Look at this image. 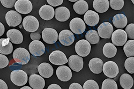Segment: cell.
<instances>
[{
  "mask_svg": "<svg viewBox=\"0 0 134 89\" xmlns=\"http://www.w3.org/2000/svg\"><path fill=\"white\" fill-rule=\"evenodd\" d=\"M5 20L10 27H16L21 23L22 17L16 11L10 10L5 15Z\"/></svg>",
  "mask_w": 134,
  "mask_h": 89,
  "instance_id": "obj_6",
  "label": "cell"
},
{
  "mask_svg": "<svg viewBox=\"0 0 134 89\" xmlns=\"http://www.w3.org/2000/svg\"><path fill=\"white\" fill-rule=\"evenodd\" d=\"M47 89H62L61 87H60V86H59L58 84H52L51 85H50Z\"/></svg>",
  "mask_w": 134,
  "mask_h": 89,
  "instance_id": "obj_43",
  "label": "cell"
},
{
  "mask_svg": "<svg viewBox=\"0 0 134 89\" xmlns=\"http://www.w3.org/2000/svg\"><path fill=\"white\" fill-rule=\"evenodd\" d=\"M128 23L127 17L122 14H116L113 17V23L115 27L118 29H124L125 27Z\"/></svg>",
  "mask_w": 134,
  "mask_h": 89,
  "instance_id": "obj_26",
  "label": "cell"
},
{
  "mask_svg": "<svg viewBox=\"0 0 134 89\" xmlns=\"http://www.w3.org/2000/svg\"><path fill=\"white\" fill-rule=\"evenodd\" d=\"M58 38L62 44L65 46H69L74 43L75 38L71 31L68 30H64L60 32Z\"/></svg>",
  "mask_w": 134,
  "mask_h": 89,
  "instance_id": "obj_14",
  "label": "cell"
},
{
  "mask_svg": "<svg viewBox=\"0 0 134 89\" xmlns=\"http://www.w3.org/2000/svg\"><path fill=\"white\" fill-rule=\"evenodd\" d=\"M103 65V61L98 58L92 59L89 61L88 63V66L90 70L96 74H99L102 73Z\"/></svg>",
  "mask_w": 134,
  "mask_h": 89,
  "instance_id": "obj_23",
  "label": "cell"
},
{
  "mask_svg": "<svg viewBox=\"0 0 134 89\" xmlns=\"http://www.w3.org/2000/svg\"><path fill=\"white\" fill-rule=\"evenodd\" d=\"M14 7L17 13L24 15L30 13L33 9L32 4L29 0H18Z\"/></svg>",
  "mask_w": 134,
  "mask_h": 89,
  "instance_id": "obj_12",
  "label": "cell"
},
{
  "mask_svg": "<svg viewBox=\"0 0 134 89\" xmlns=\"http://www.w3.org/2000/svg\"><path fill=\"white\" fill-rule=\"evenodd\" d=\"M109 3L113 9L119 10L124 7L125 2L124 0H110L109 1Z\"/></svg>",
  "mask_w": 134,
  "mask_h": 89,
  "instance_id": "obj_33",
  "label": "cell"
},
{
  "mask_svg": "<svg viewBox=\"0 0 134 89\" xmlns=\"http://www.w3.org/2000/svg\"><path fill=\"white\" fill-rule=\"evenodd\" d=\"M125 32L129 38L133 40L134 39V24L131 23L127 26Z\"/></svg>",
  "mask_w": 134,
  "mask_h": 89,
  "instance_id": "obj_36",
  "label": "cell"
},
{
  "mask_svg": "<svg viewBox=\"0 0 134 89\" xmlns=\"http://www.w3.org/2000/svg\"><path fill=\"white\" fill-rule=\"evenodd\" d=\"M23 26L27 32H35L39 27V21L37 18L33 16H27L24 17L23 20Z\"/></svg>",
  "mask_w": 134,
  "mask_h": 89,
  "instance_id": "obj_3",
  "label": "cell"
},
{
  "mask_svg": "<svg viewBox=\"0 0 134 89\" xmlns=\"http://www.w3.org/2000/svg\"><path fill=\"white\" fill-rule=\"evenodd\" d=\"M9 61L5 55L0 54V69L5 68L9 64Z\"/></svg>",
  "mask_w": 134,
  "mask_h": 89,
  "instance_id": "obj_37",
  "label": "cell"
},
{
  "mask_svg": "<svg viewBox=\"0 0 134 89\" xmlns=\"http://www.w3.org/2000/svg\"><path fill=\"white\" fill-rule=\"evenodd\" d=\"M84 20L87 25L95 26L99 21V16L93 10H88L84 14Z\"/></svg>",
  "mask_w": 134,
  "mask_h": 89,
  "instance_id": "obj_18",
  "label": "cell"
},
{
  "mask_svg": "<svg viewBox=\"0 0 134 89\" xmlns=\"http://www.w3.org/2000/svg\"><path fill=\"white\" fill-rule=\"evenodd\" d=\"M20 89H32V88L31 87L28 86H25L21 87Z\"/></svg>",
  "mask_w": 134,
  "mask_h": 89,
  "instance_id": "obj_45",
  "label": "cell"
},
{
  "mask_svg": "<svg viewBox=\"0 0 134 89\" xmlns=\"http://www.w3.org/2000/svg\"><path fill=\"white\" fill-rule=\"evenodd\" d=\"M10 80L15 85L18 86L25 85L28 80L27 74L22 70H15L11 73Z\"/></svg>",
  "mask_w": 134,
  "mask_h": 89,
  "instance_id": "obj_1",
  "label": "cell"
},
{
  "mask_svg": "<svg viewBox=\"0 0 134 89\" xmlns=\"http://www.w3.org/2000/svg\"><path fill=\"white\" fill-rule=\"evenodd\" d=\"M43 40L48 44H53L57 41L58 33L55 29L52 28H45L42 31Z\"/></svg>",
  "mask_w": 134,
  "mask_h": 89,
  "instance_id": "obj_11",
  "label": "cell"
},
{
  "mask_svg": "<svg viewBox=\"0 0 134 89\" xmlns=\"http://www.w3.org/2000/svg\"><path fill=\"white\" fill-rule=\"evenodd\" d=\"M30 53L34 57H40L45 52V46L41 41L34 40L32 41L29 46Z\"/></svg>",
  "mask_w": 134,
  "mask_h": 89,
  "instance_id": "obj_9",
  "label": "cell"
},
{
  "mask_svg": "<svg viewBox=\"0 0 134 89\" xmlns=\"http://www.w3.org/2000/svg\"><path fill=\"white\" fill-rule=\"evenodd\" d=\"M38 70L41 77L46 79L52 77L53 75L54 69L53 66L49 63L43 62L38 66Z\"/></svg>",
  "mask_w": 134,
  "mask_h": 89,
  "instance_id": "obj_22",
  "label": "cell"
},
{
  "mask_svg": "<svg viewBox=\"0 0 134 89\" xmlns=\"http://www.w3.org/2000/svg\"><path fill=\"white\" fill-rule=\"evenodd\" d=\"M56 74L59 80L62 82L69 81L72 77L71 69L66 65H62L58 67L56 71Z\"/></svg>",
  "mask_w": 134,
  "mask_h": 89,
  "instance_id": "obj_16",
  "label": "cell"
},
{
  "mask_svg": "<svg viewBox=\"0 0 134 89\" xmlns=\"http://www.w3.org/2000/svg\"><path fill=\"white\" fill-rule=\"evenodd\" d=\"M70 29L76 35H81L86 30V25L84 21L80 18H73L70 22Z\"/></svg>",
  "mask_w": 134,
  "mask_h": 89,
  "instance_id": "obj_10",
  "label": "cell"
},
{
  "mask_svg": "<svg viewBox=\"0 0 134 89\" xmlns=\"http://www.w3.org/2000/svg\"><path fill=\"white\" fill-rule=\"evenodd\" d=\"M68 60L69 67L73 71L78 73L83 69L84 62L82 57L77 55H72L69 58Z\"/></svg>",
  "mask_w": 134,
  "mask_h": 89,
  "instance_id": "obj_15",
  "label": "cell"
},
{
  "mask_svg": "<svg viewBox=\"0 0 134 89\" xmlns=\"http://www.w3.org/2000/svg\"><path fill=\"white\" fill-rule=\"evenodd\" d=\"M85 38L90 44H96L99 42L100 38L97 31L94 30H90L87 32L85 35Z\"/></svg>",
  "mask_w": 134,
  "mask_h": 89,
  "instance_id": "obj_30",
  "label": "cell"
},
{
  "mask_svg": "<svg viewBox=\"0 0 134 89\" xmlns=\"http://www.w3.org/2000/svg\"><path fill=\"white\" fill-rule=\"evenodd\" d=\"M30 37L33 41H34V40H39L41 39V36L39 32H35L31 33Z\"/></svg>",
  "mask_w": 134,
  "mask_h": 89,
  "instance_id": "obj_40",
  "label": "cell"
},
{
  "mask_svg": "<svg viewBox=\"0 0 134 89\" xmlns=\"http://www.w3.org/2000/svg\"><path fill=\"white\" fill-rule=\"evenodd\" d=\"M132 2L133 3H134V1H132Z\"/></svg>",
  "mask_w": 134,
  "mask_h": 89,
  "instance_id": "obj_47",
  "label": "cell"
},
{
  "mask_svg": "<svg viewBox=\"0 0 134 89\" xmlns=\"http://www.w3.org/2000/svg\"><path fill=\"white\" fill-rule=\"evenodd\" d=\"M0 89H8L6 83L2 80L0 79Z\"/></svg>",
  "mask_w": 134,
  "mask_h": 89,
  "instance_id": "obj_42",
  "label": "cell"
},
{
  "mask_svg": "<svg viewBox=\"0 0 134 89\" xmlns=\"http://www.w3.org/2000/svg\"><path fill=\"white\" fill-rule=\"evenodd\" d=\"M120 84L124 89H130L133 84V80L132 76L128 74H124L120 78Z\"/></svg>",
  "mask_w": 134,
  "mask_h": 89,
  "instance_id": "obj_27",
  "label": "cell"
},
{
  "mask_svg": "<svg viewBox=\"0 0 134 89\" xmlns=\"http://www.w3.org/2000/svg\"><path fill=\"white\" fill-rule=\"evenodd\" d=\"M124 51L128 58L134 56V40H130L127 41L124 47Z\"/></svg>",
  "mask_w": 134,
  "mask_h": 89,
  "instance_id": "obj_31",
  "label": "cell"
},
{
  "mask_svg": "<svg viewBox=\"0 0 134 89\" xmlns=\"http://www.w3.org/2000/svg\"><path fill=\"white\" fill-rule=\"evenodd\" d=\"M55 17L59 21H65L70 17L69 10L65 7H60L55 10Z\"/></svg>",
  "mask_w": 134,
  "mask_h": 89,
  "instance_id": "obj_21",
  "label": "cell"
},
{
  "mask_svg": "<svg viewBox=\"0 0 134 89\" xmlns=\"http://www.w3.org/2000/svg\"><path fill=\"white\" fill-rule=\"evenodd\" d=\"M102 89H118V85L114 80L107 79L103 81Z\"/></svg>",
  "mask_w": 134,
  "mask_h": 89,
  "instance_id": "obj_32",
  "label": "cell"
},
{
  "mask_svg": "<svg viewBox=\"0 0 134 89\" xmlns=\"http://www.w3.org/2000/svg\"><path fill=\"white\" fill-rule=\"evenodd\" d=\"M5 32V27L3 24L0 22V37H1L3 35Z\"/></svg>",
  "mask_w": 134,
  "mask_h": 89,
  "instance_id": "obj_44",
  "label": "cell"
},
{
  "mask_svg": "<svg viewBox=\"0 0 134 89\" xmlns=\"http://www.w3.org/2000/svg\"><path fill=\"white\" fill-rule=\"evenodd\" d=\"M91 46L87 40L82 39L76 42L75 51L81 57H86L90 53Z\"/></svg>",
  "mask_w": 134,
  "mask_h": 89,
  "instance_id": "obj_4",
  "label": "cell"
},
{
  "mask_svg": "<svg viewBox=\"0 0 134 89\" xmlns=\"http://www.w3.org/2000/svg\"><path fill=\"white\" fill-rule=\"evenodd\" d=\"M47 2L51 7H57L61 5L63 1V0H47Z\"/></svg>",
  "mask_w": 134,
  "mask_h": 89,
  "instance_id": "obj_39",
  "label": "cell"
},
{
  "mask_svg": "<svg viewBox=\"0 0 134 89\" xmlns=\"http://www.w3.org/2000/svg\"><path fill=\"white\" fill-rule=\"evenodd\" d=\"M103 52L105 56L108 58L114 57L117 53V48L115 45L110 42L105 43L103 47Z\"/></svg>",
  "mask_w": 134,
  "mask_h": 89,
  "instance_id": "obj_29",
  "label": "cell"
},
{
  "mask_svg": "<svg viewBox=\"0 0 134 89\" xmlns=\"http://www.w3.org/2000/svg\"><path fill=\"white\" fill-rule=\"evenodd\" d=\"M83 89H99L98 83L93 80L86 81L83 85Z\"/></svg>",
  "mask_w": 134,
  "mask_h": 89,
  "instance_id": "obj_35",
  "label": "cell"
},
{
  "mask_svg": "<svg viewBox=\"0 0 134 89\" xmlns=\"http://www.w3.org/2000/svg\"><path fill=\"white\" fill-rule=\"evenodd\" d=\"M29 83L32 89H43L45 86L43 78L37 74H33L29 77Z\"/></svg>",
  "mask_w": 134,
  "mask_h": 89,
  "instance_id": "obj_17",
  "label": "cell"
},
{
  "mask_svg": "<svg viewBox=\"0 0 134 89\" xmlns=\"http://www.w3.org/2000/svg\"><path fill=\"white\" fill-rule=\"evenodd\" d=\"M69 89H83L81 84L77 83H73L69 86Z\"/></svg>",
  "mask_w": 134,
  "mask_h": 89,
  "instance_id": "obj_41",
  "label": "cell"
},
{
  "mask_svg": "<svg viewBox=\"0 0 134 89\" xmlns=\"http://www.w3.org/2000/svg\"><path fill=\"white\" fill-rule=\"evenodd\" d=\"M75 12L79 15L85 14L88 9L87 3L84 0L77 1L73 5Z\"/></svg>",
  "mask_w": 134,
  "mask_h": 89,
  "instance_id": "obj_28",
  "label": "cell"
},
{
  "mask_svg": "<svg viewBox=\"0 0 134 89\" xmlns=\"http://www.w3.org/2000/svg\"><path fill=\"white\" fill-rule=\"evenodd\" d=\"M111 41L114 45L122 46L127 41V33L124 30H116L111 35Z\"/></svg>",
  "mask_w": 134,
  "mask_h": 89,
  "instance_id": "obj_5",
  "label": "cell"
},
{
  "mask_svg": "<svg viewBox=\"0 0 134 89\" xmlns=\"http://www.w3.org/2000/svg\"><path fill=\"white\" fill-rule=\"evenodd\" d=\"M16 0H1L2 4L7 8H12L15 6Z\"/></svg>",
  "mask_w": 134,
  "mask_h": 89,
  "instance_id": "obj_38",
  "label": "cell"
},
{
  "mask_svg": "<svg viewBox=\"0 0 134 89\" xmlns=\"http://www.w3.org/2000/svg\"><path fill=\"white\" fill-rule=\"evenodd\" d=\"M125 66L127 71L130 74L134 73V58H128L125 61Z\"/></svg>",
  "mask_w": 134,
  "mask_h": 89,
  "instance_id": "obj_34",
  "label": "cell"
},
{
  "mask_svg": "<svg viewBox=\"0 0 134 89\" xmlns=\"http://www.w3.org/2000/svg\"><path fill=\"white\" fill-rule=\"evenodd\" d=\"M7 37L14 44H20L23 41V36L20 31L17 29H10L7 32Z\"/></svg>",
  "mask_w": 134,
  "mask_h": 89,
  "instance_id": "obj_19",
  "label": "cell"
},
{
  "mask_svg": "<svg viewBox=\"0 0 134 89\" xmlns=\"http://www.w3.org/2000/svg\"><path fill=\"white\" fill-rule=\"evenodd\" d=\"M114 31V29L109 22H104L98 27V35L102 38L110 39Z\"/></svg>",
  "mask_w": 134,
  "mask_h": 89,
  "instance_id": "obj_13",
  "label": "cell"
},
{
  "mask_svg": "<svg viewBox=\"0 0 134 89\" xmlns=\"http://www.w3.org/2000/svg\"><path fill=\"white\" fill-rule=\"evenodd\" d=\"M93 7L97 12L104 13L106 12L109 7L108 0H94L93 2Z\"/></svg>",
  "mask_w": 134,
  "mask_h": 89,
  "instance_id": "obj_25",
  "label": "cell"
},
{
  "mask_svg": "<svg viewBox=\"0 0 134 89\" xmlns=\"http://www.w3.org/2000/svg\"><path fill=\"white\" fill-rule=\"evenodd\" d=\"M70 1V2H76L77 1H75V0H74V1Z\"/></svg>",
  "mask_w": 134,
  "mask_h": 89,
  "instance_id": "obj_46",
  "label": "cell"
},
{
  "mask_svg": "<svg viewBox=\"0 0 134 89\" xmlns=\"http://www.w3.org/2000/svg\"><path fill=\"white\" fill-rule=\"evenodd\" d=\"M103 71L104 74L108 77H115L119 73V67L117 64L114 61H107L103 65Z\"/></svg>",
  "mask_w": 134,
  "mask_h": 89,
  "instance_id": "obj_7",
  "label": "cell"
},
{
  "mask_svg": "<svg viewBox=\"0 0 134 89\" xmlns=\"http://www.w3.org/2000/svg\"><path fill=\"white\" fill-rule=\"evenodd\" d=\"M14 60L18 64L24 65L27 64L30 60V54L24 48H17L13 53V55Z\"/></svg>",
  "mask_w": 134,
  "mask_h": 89,
  "instance_id": "obj_2",
  "label": "cell"
},
{
  "mask_svg": "<svg viewBox=\"0 0 134 89\" xmlns=\"http://www.w3.org/2000/svg\"><path fill=\"white\" fill-rule=\"evenodd\" d=\"M13 51V46L9 38L0 39V53L9 55Z\"/></svg>",
  "mask_w": 134,
  "mask_h": 89,
  "instance_id": "obj_24",
  "label": "cell"
},
{
  "mask_svg": "<svg viewBox=\"0 0 134 89\" xmlns=\"http://www.w3.org/2000/svg\"><path fill=\"white\" fill-rule=\"evenodd\" d=\"M49 61L57 65H63L68 62L66 55L60 51H55L51 53L49 56Z\"/></svg>",
  "mask_w": 134,
  "mask_h": 89,
  "instance_id": "obj_8",
  "label": "cell"
},
{
  "mask_svg": "<svg viewBox=\"0 0 134 89\" xmlns=\"http://www.w3.org/2000/svg\"><path fill=\"white\" fill-rule=\"evenodd\" d=\"M39 14L40 17L45 20H49L53 18L55 15L54 8L49 5H43L39 10Z\"/></svg>",
  "mask_w": 134,
  "mask_h": 89,
  "instance_id": "obj_20",
  "label": "cell"
}]
</instances>
